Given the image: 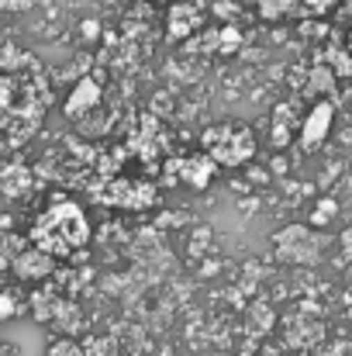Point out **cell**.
<instances>
[{
	"label": "cell",
	"instance_id": "cell-8",
	"mask_svg": "<svg viewBox=\"0 0 352 356\" xmlns=\"http://www.w3.org/2000/svg\"><path fill=\"white\" fill-rule=\"evenodd\" d=\"M49 266H52V256H49V252H42L38 245H35L28 256H21V259H17V273H21V277H45V273H49Z\"/></svg>",
	"mask_w": 352,
	"mask_h": 356
},
{
	"label": "cell",
	"instance_id": "cell-4",
	"mask_svg": "<svg viewBox=\"0 0 352 356\" xmlns=\"http://www.w3.org/2000/svg\"><path fill=\"white\" fill-rule=\"evenodd\" d=\"M332 118H335V108H332L328 101H318V104L308 111V118L301 121V131H297L301 145H304V149H318V145L328 138Z\"/></svg>",
	"mask_w": 352,
	"mask_h": 356
},
{
	"label": "cell",
	"instance_id": "cell-10",
	"mask_svg": "<svg viewBox=\"0 0 352 356\" xmlns=\"http://www.w3.org/2000/svg\"><path fill=\"white\" fill-rule=\"evenodd\" d=\"M332 83H335V80H332V70H315V73H311V87H308V90H311V94H328V90H332Z\"/></svg>",
	"mask_w": 352,
	"mask_h": 356
},
{
	"label": "cell",
	"instance_id": "cell-12",
	"mask_svg": "<svg viewBox=\"0 0 352 356\" xmlns=\"http://www.w3.org/2000/svg\"><path fill=\"white\" fill-rule=\"evenodd\" d=\"M349 52H352V28H349Z\"/></svg>",
	"mask_w": 352,
	"mask_h": 356
},
{
	"label": "cell",
	"instance_id": "cell-9",
	"mask_svg": "<svg viewBox=\"0 0 352 356\" xmlns=\"http://www.w3.org/2000/svg\"><path fill=\"white\" fill-rule=\"evenodd\" d=\"M94 97H97V87H94V83L87 80V83H83V87H80L76 94H73V104H69V115H76V111H80V104H83V108H90V104H94Z\"/></svg>",
	"mask_w": 352,
	"mask_h": 356
},
{
	"label": "cell",
	"instance_id": "cell-2",
	"mask_svg": "<svg viewBox=\"0 0 352 356\" xmlns=\"http://www.w3.org/2000/svg\"><path fill=\"white\" fill-rule=\"evenodd\" d=\"M204 145H208V156L225 163V166H242L255 152V138L242 124H218V128H211L204 135Z\"/></svg>",
	"mask_w": 352,
	"mask_h": 356
},
{
	"label": "cell",
	"instance_id": "cell-13",
	"mask_svg": "<svg viewBox=\"0 0 352 356\" xmlns=\"http://www.w3.org/2000/svg\"><path fill=\"white\" fill-rule=\"evenodd\" d=\"M152 3H166V0H152Z\"/></svg>",
	"mask_w": 352,
	"mask_h": 356
},
{
	"label": "cell",
	"instance_id": "cell-6",
	"mask_svg": "<svg viewBox=\"0 0 352 356\" xmlns=\"http://www.w3.org/2000/svg\"><path fill=\"white\" fill-rule=\"evenodd\" d=\"M249 3H255V10L266 21H283V17H294L304 10V0H249Z\"/></svg>",
	"mask_w": 352,
	"mask_h": 356
},
{
	"label": "cell",
	"instance_id": "cell-7",
	"mask_svg": "<svg viewBox=\"0 0 352 356\" xmlns=\"http://www.w3.org/2000/svg\"><path fill=\"white\" fill-rule=\"evenodd\" d=\"M194 24H197V10L190 7V3H176L173 10H169V35L173 38H187L190 31H194Z\"/></svg>",
	"mask_w": 352,
	"mask_h": 356
},
{
	"label": "cell",
	"instance_id": "cell-1",
	"mask_svg": "<svg viewBox=\"0 0 352 356\" xmlns=\"http://www.w3.org/2000/svg\"><path fill=\"white\" fill-rule=\"evenodd\" d=\"M90 236V229H87V218L76 211V208H52V211H45L42 218H38V225H35V245L42 249V252H49V256H66V252H73V249H80L83 242Z\"/></svg>",
	"mask_w": 352,
	"mask_h": 356
},
{
	"label": "cell",
	"instance_id": "cell-5",
	"mask_svg": "<svg viewBox=\"0 0 352 356\" xmlns=\"http://www.w3.org/2000/svg\"><path fill=\"white\" fill-rule=\"evenodd\" d=\"M297 131H301V121L294 115V108L290 104H280L276 115H273V145H287Z\"/></svg>",
	"mask_w": 352,
	"mask_h": 356
},
{
	"label": "cell",
	"instance_id": "cell-11",
	"mask_svg": "<svg viewBox=\"0 0 352 356\" xmlns=\"http://www.w3.org/2000/svg\"><path fill=\"white\" fill-rule=\"evenodd\" d=\"M318 211H321V215H315V222H328V218H335V201H321Z\"/></svg>",
	"mask_w": 352,
	"mask_h": 356
},
{
	"label": "cell",
	"instance_id": "cell-3",
	"mask_svg": "<svg viewBox=\"0 0 352 356\" xmlns=\"http://www.w3.org/2000/svg\"><path fill=\"white\" fill-rule=\"evenodd\" d=\"M276 249L290 263H315L318 259V238L311 236L304 225H290L276 236Z\"/></svg>",
	"mask_w": 352,
	"mask_h": 356
}]
</instances>
